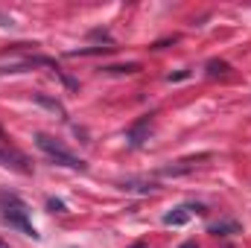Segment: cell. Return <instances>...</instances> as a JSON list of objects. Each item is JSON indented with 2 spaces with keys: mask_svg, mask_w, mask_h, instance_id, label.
<instances>
[{
  "mask_svg": "<svg viewBox=\"0 0 251 248\" xmlns=\"http://www.w3.org/2000/svg\"><path fill=\"white\" fill-rule=\"evenodd\" d=\"M0 216H3V222H6L9 228H18L21 234L38 240V231H35L32 222H29V210H26V204L21 201L18 193H12V190H0Z\"/></svg>",
  "mask_w": 251,
  "mask_h": 248,
  "instance_id": "6da1fadb",
  "label": "cell"
},
{
  "mask_svg": "<svg viewBox=\"0 0 251 248\" xmlns=\"http://www.w3.org/2000/svg\"><path fill=\"white\" fill-rule=\"evenodd\" d=\"M35 146H38V149L50 158V164H56V167L73 170V173H85V170H88V164H85L82 158H76L62 140H56V137H50V134H44V131L35 134Z\"/></svg>",
  "mask_w": 251,
  "mask_h": 248,
  "instance_id": "7a4b0ae2",
  "label": "cell"
},
{
  "mask_svg": "<svg viewBox=\"0 0 251 248\" xmlns=\"http://www.w3.org/2000/svg\"><path fill=\"white\" fill-rule=\"evenodd\" d=\"M210 158H213L210 152H201V155H196V158H184V161H176V164L161 167V170H158V175H164V178H178V175H187V173H193L196 167H201V161H210Z\"/></svg>",
  "mask_w": 251,
  "mask_h": 248,
  "instance_id": "3957f363",
  "label": "cell"
},
{
  "mask_svg": "<svg viewBox=\"0 0 251 248\" xmlns=\"http://www.w3.org/2000/svg\"><path fill=\"white\" fill-rule=\"evenodd\" d=\"M149 128H152V114H146V117H140L137 123L128 125V131H126V143H128L131 149H137V146L149 137Z\"/></svg>",
  "mask_w": 251,
  "mask_h": 248,
  "instance_id": "277c9868",
  "label": "cell"
},
{
  "mask_svg": "<svg viewBox=\"0 0 251 248\" xmlns=\"http://www.w3.org/2000/svg\"><path fill=\"white\" fill-rule=\"evenodd\" d=\"M120 190L134 193V196H152V193H158V184L152 178H126V181H120Z\"/></svg>",
  "mask_w": 251,
  "mask_h": 248,
  "instance_id": "5b68a950",
  "label": "cell"
},
{
  "mask_svg": "<svg viewBox=\"0 0 251 248\" xmlns=\"http://www.w3.org/2000/svg\"><path fill=\"white\" fill-rule=\"evenodd\" d=\"M0 167H12V170H18V173H29L26 158H24L21 152H15V149H3V146H0Z\"/></svg>",
  "mask_w": 251,
  "mask_h": 248,
  "instance_id": "8992f818",
  "label": "cell"
},
{
  "mask_svg": "<svg viewBox=\"0 0 251 248\" xmlns=\"http://www.w3.org/2000/svg\"><path fill=\"white\" fill-rule=\"evenodd\" d=\"M207 231H210L213 237H237V234H243V228H240L237 219H219V222H213Z\"/></svg>",
  "mask_w": 251,
  "mask_h": 248,
  "instance_id": "52a82bcc",
  "label": "cell"
},
{
  "mask_svg": "<svg viewBox=\"0 0 251 248\" xmlns=\"http://www.w3.org/2000/svg\"><path fill=\"white\" fill-rule=\"evenodd\" d=\"M190 213L187 204H181V207H173L170 213H164V225H173V228H181V225H187L190 222Z\"/></svg>",
  "mask_w": 251,
  "mask_h": 248,
  "instance_id": "ba28073f",
  "label": "cell"
},
{
  "mask_svg": "<svg viewBox=\"0 0 251 248\" xmlns=\"http://www.w3.org/2000/svg\"><path fill=\"white\" fill-rule=\"evenodd\" d=\"M32 102L44 105L47 111H53V114H59L62 120H67V111H64V105L59 102V99H53V97H47V94H32Z\"/></svg>",
  "mask_w": 251,
  "mask_h": 248,
  "instance_id": "9c48e42d",
  "label": "cell"
},
{
  "mask_svg": "<svg viewBox=\"0 0 251 248\" xmlns=\"http://www.w3.org/2000/svg\"><path fill=\"white\" fill-rule=\"evenodd\" d=\"M108 53H114V47H79V50H70L67 56H108Z\"/></svg>",
  "mask_w": 251,
  "mask_h": 248,
  "instance_id": "30bf717a",
  "label": "cell"
},
{
  "mask_svg": "<svg viewBox=\"0 0 251 248\" xmlns=\"http://www.w3.org/2000/svg\"><path fill=\"white\" fill-rule=\"evenodd\" d=\"M102 73H111V76H117V73H140V64H137V62H128V64H108V67H102Z\"/></svg>",
  "mask_w": 251,
  "mask_h": 248,
  "instance_id": "8fae6325",
  "label": "cell"
},
{
  "mask_svg": "<svg viewBox=\"0 0 251 248\" xmlns=\"http://www.w3.org/2000/svg\"><path fill=\"white\" fill-rule=\"evenodd\" d=\"M228 73H231V64L228 62H219V59L207 62V76H228Z\"/></svg>",
  "mask_w": 251,
  "mask_h": 248,
  "instance_id": "7c38bea8",
  "label": "cell"
},
{
  "mask_svg": "<svg viewBox=\"0 0 251 248\" xmlns=\"http://www.w3.org/2000/svg\"><path fill=\"white\" fill-rule=\"evenodd\" d=\"M47 210H50V213H67V207H64L62 198H47Z\"/></svg>",
  "mask_w": 251,
  "mask_h": 248,
  "instance_id": "4fadbf2b",
  "label": "cell"
},
{
  "mask_svg": "<svg viewBox=\"0 0 251 248\" xmlns=\"http://www.w3.org/2000/svg\"><path fill=\"white\" fill-rule=\"evenodd\" d=\"M91 38H102V41H105V44L111 47V35H108L105 29H94V32H91Z\"/></svg>",
  "mask_w": 251,
  "mask_h": 248,
  "instance_id": "5bb4252c",
  "label": "cell"
},
{
  "mask_svg": "<svg viewBox=\"0 0 251 248\" xmlns=\"http://www.w3.org/2000/svg\"><path fill=\"white\" fill-rule=\"evenodd\" d=\"M178 248H199V243H196V240H187V243H181Z\"/></svg>",
  "mask_w": 251,
  "mask_h": 248,
  "instance_id": "9a60e30c",
  "label": "cell"
},
{
  "mask_svg": "<svg viewBox=\"0 0 251 248\" xmlns=\"http://www.w3.org/2000/svg\"><path fill=\"white\" fill-rule=\"evenodd\" d=\"M0 248H9V243H6V240H3V237H0Z\"/></svg>",
  "mask_w": 251,
  "mask_h": 248,
  "instance_id": "2e32d148",
  "label": "cell"
},
{
  "mask_svg": "<svg viewBox=\"0 0 251 248\" xmlns=\"http://www.w3.org/2000/svg\"><path fill=\"white\" fill-rule=\"evenodd\" d=\"M131 248H146V243H134Z\"/></svg>",
  "mask_w": 251,
  "mask_h": 248,
  "instance_id": "e0dca14e",
  "label": "cell"
}]
</instances>
